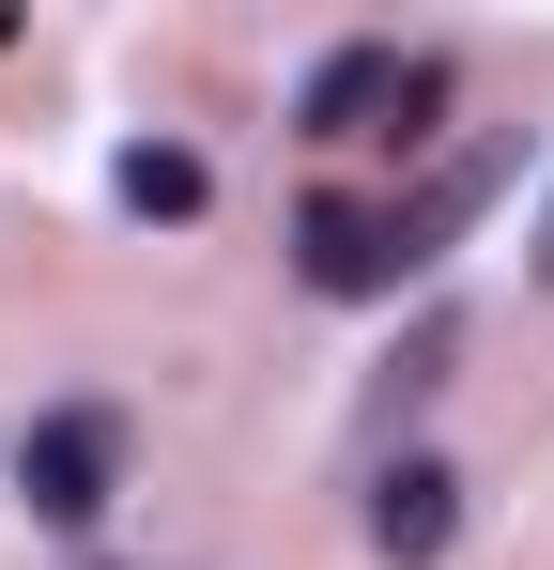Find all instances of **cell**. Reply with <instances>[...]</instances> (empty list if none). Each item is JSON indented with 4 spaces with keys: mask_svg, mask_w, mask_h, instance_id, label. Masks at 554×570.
Masks as SVG:
<instances>
[{
    "mask_svg": "<svg viewBox=\"0 0 554 570\" xmlns=\"http://www.w3.org/2000/svg\"><path fill=\"white\" fill-rule=\"evenodd\" d=\"M447 94V62H400V47H324L308 94H293V139H416Z\"/></svg>",
    "mask_w": 554,
    "mask_h": 570,
    "instance_id": "6da1fadb",
    "label": "cell"
},
{
    "mask_svg": "<svg viewBox=\"0 0 554 570\" xmlns=\"http://www.w3.org/2000/svg\"><path fill=\"white\" fill-rule=\"evenodd\" d=\"M16 493H31V524H92V509L123 493V416H108V401L31 416V432H16Z\"/></svg>",
    "mask_w": 554,
    "mask_h": 570,
    "instance_id": "7a4b0ae2",
    "label": "cell"
},
{
    "mask_svg": "<svg viewBox=\"0 0 554 570\" xmlns=\"http://www.w3.org/2000/svg\"><path fill=\"white\" fill-rule=\"evenodd\" d=\"M293 263H308V293H339V308H369V293H400V247H385V200H308L293 216Z\"/></svg>",
    "mask_w": 554,
    "mask_h": 570,
    "instance_id": "3957f363",
    "label": "cell"
},
{
    "mask_svg": "<svg viewBox=\"0 0 554 570\" xmlns=\"http://www.w3.org/2000/svg\"><path fill=\"white\" fill-rule=\"evenodd\" d=\"M493 186H508V139H477V155H447L416 200H385V247H400V278H416V263H447L462 232L493 216Z\"/></svg>",
    "mask_w": 554,
    "mask_h": 570,
    "instance_id": "277c9868",
    "label": "cell"
},
{
    "mask_svg": "<svg viewBox=\"0 0 554 570\" xmlns=\"http://www.w3.org/2000/svg\"><path fill=\"white\" fill-rule=\"evenodd\" d=\"M447 540H462V478L432 463V448H400V463L369 478V556H385V570H432Z\"/></svg>",
    "mask_w": 554,
    "mask_h": 570,
    "instance_id": "5b68a950",
    "label": "cell"
},
{
    "mask_svg": "<svg viewBox=\"0 0 554 570\" xmlns=\"http://www.w3.org/2000/svg\"><path fill=\"white\" fill-rule=\"evenodd\" d=\"M108 186H123V216H155V232H185V216L216 200V170H200L185 139H123V170H108Z\"/></svg>",
    "mask_w": 554,
    "mask_h": 570,
    "instance_id": "8992f818",
    "label": "cell"
},
{
    "mask_svg": "<svg viewBox=\"0 0 554 570\" xmlns=\"http://www.w3.org/2000/svg\"><path fill=\"white\" fill-rule=\"evenodd\" d=\"M447 355H462V324H447V308H432V324H416V340H400V355H385V385H400V401H416V385H447Z\"/></svg>",
    "mask_w": 554,
    "mask_h": 570,
    "instance_id": "52a82bcc",
    "label": "cell"
},
{
    "mask_svg": "<svg viewBox=\"0 0 554 570\" xmlns=\"http://www.w3.org/2000/svg\"><path fill=\"white\" fill-rule=\"evenodd\" d=\"M540 278H554V200H540Z\"/></svg>",
    "mask_w": 554,
    "mask_h": 570,
    "instance_id": "ba28073f",
    "label": "cell"
}]
</instances>
